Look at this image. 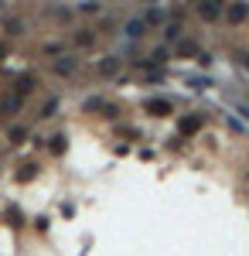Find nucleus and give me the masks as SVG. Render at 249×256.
<instances>
[{
	"label": "nucleus",
	"instance_id": "aec40b11",
	"mask_svg": "<svg viewBox=\"0 0 249 256\" xmlns=\"http://www.w3.org/2000/svg\"><path fill=\"white\" fill-rule=\"evenodd\" d=\"M20 181H28V178H34V164H24V171H18Z\"/></svg>",
	"mask_w": 249,
	"mask_h": 256
},
{
	"label": "nucleus",
	"instance_id": "423d86ee",
	"mask_svg": "<svg viewBox=\"0 0 249 256\" xmlns=\"http://www.w3.org/2000/svg\"><path fill=\"white\" fill-rule=\"evenodd\" d=\"M144 110H147L150 116H168V113H171V102H168V99H144Z\"/></svg>",
	"mask_w": 249,
	"mask_h": 256
},
{
	"label": "nucleus",
	"instance_id": "7ed1b4c3",
	"mask_svg": "<svg viewBox=\"0 0 249 256\" xmlns=\"http://www.w3.org/2000/svg\"><path fill=\"white\" fill-rule=\"evenodd\" d=\"M222 14H226V7H222L218 0H202V4H198V18L202 20H218Z\"/></svg>",
	"mask_w": 249,
	"mask_h": 256
},
{
	"label": "nucleus",
	"instance_id": "2eb2a0df",
	"mask_svg": "<svg viewBox=\"0 0 249 256\" xmlns=\"http://www.w3.org/2000/svg\"><path fill=\"white\" fill-rule=\"evenodd\" d=\"M78 14H99V4L96 0H86V4H76Z\"/></svg>",
	"mask_w": 249,
	"mask_h": 256
},
{
	"label": "nucleus",
	"instance_id": "20e7f679",
	"mask_svg": "<svg viewBox=\"0 0 249 256\" xmlns=\"http://www.w3.org/2000/svg\"><path fill=\"white\" fill-rule=\"evenodd\" d=\"M123 34H126V38H144V34H147L144 18H140V14H136V18H130L126 24H123Z\"/></svg>",
	"mask_w": 249,
	"mask_h": 256
},
{
	"label": "nucleus",
	"instance_id": "412c9836",
	"mask_svg": "<svg viewBox=\"0 0 249 256\" xmlns=\"http://www.w3.org/2000/svg\"><path fill=\"white\" fill-rule=\"evenodd\" d=\"M0 58H7V44H0Z\"/></svg>",
	"mask_w": 249,
	"mask_h": 256
},
{
	"label": "nucleus",
	"instance_id": "9b49d317",
	"mask_svg": "<svg viewBox=\"0 0 249 256\" xmlns=\"http://www.w3.org/2000/svg\"><path fill=\"white\" fill-rule=\"evenodd\" d=\"M0 106H4L7 113H20V106H24V99H20V96H14V92H7V96L0 99Z\"/></svg>",
	"mask_w": 249,
	"mask_h": 256
},
{
	"label": "nucleus",
	"instance_id": "ddd939ff",
	"mask_svg": "<svg viewBox=\"0 0 249 256\" xmlns=\"http://www.w3.org/2000/svg\"><path fill=\"white\" fill-rule=\"evenodd\" d=\"M198 126H202V120H198V116H184V120H181V134H194Z\"/></svg>",
	"mask_w": 249,
	"mask_h": 256
},
{
	"label": "nucleus",
	"instance_id": "6ab92c4d",
	"mask_svg": "<svg viewBox=\"0 0 249 256\" xmlns=\"http://www.w3.org/2000/svg\"><path fill=\"white\" fill-rule=\"evenodd\" d=\"M48 150H52V154H62V150H65V137H52Z\"/></svg>",
	"mask_w": 249,
	"mask_h": 256
},
{
	"label": "nucleus",
	"instance_id": "0eeeda50",
	"mask_svg": "<svg viewBox=\"0 0 249 256\" xmlns=\"http://www.w3.org/2000/svg\"><path fill=\"white\" fill-rule=\"evenodd\" d=\"M226 18H229V24H242L249 18V4H229L226 7Z\"/></svg>",
	"mask_w": 249,
	"mask_h": 256
},
{
	"label": "nucleus",
	"instance_id": "f257e3e1",
	"mask_svg": "<svg viewBox=\"0 0 249 256\" xmlns=\"http://www.w3.org/2000/svg\"><path fill=\"white\" fill-rule=\"evenodd\" d=\"M76 68H78V58L76 55H58V58H52V72H55L58 79H72L76 76Z\"/></svg>",
	"mask_w": 249,
	"mask_h": 256
},
{
	"label": "nucleus",
	"instance_id": "4be33fe9",
	"mask_svg": "<svg viewBox=\"0 0 249 256\" xmlns=\"http://www.w3.org/2000/svg\"><path fill=\"white\" fill-rule=\"evenodd\" d=\"M242 62H246V68H249V55H242Z\"/></svg>",
	"mask_w": 249,
	"mask_h": 256
},
{
	"label": "nucleus",
	"instance_id": "4468645a",
	"mask_svg": "<svg viewBox=\"0 0 249 256\" xmlns=\"http://www.w3.org/2000/svg\"><path fill=\"white\" fill-rule=\"evenodd\" d=\"M7 137H10V144H24L28 130H24V126H10V130H7Z\"/></svg>",
	"mask_w": 249,
	"mask_h": 256
},
{
	"label": "nucleus",
	"instance_id": "39448f33",
	"mask_svg": "<svg viewBox=\"0 0 249 256\" xmlns=\"http://www.w3.org/2000/svg\"><path fill=\"white\" fill-rule=\"evenodd\" d=\"M34 89H38V79H34V76H20L18 82H14V96H31V92H34Z\"/></svg>",
	"mask_w": 249,
	"mask_h": 256
},
{
	"label": "nucleus",
	"instance_id": "6e6552de",
	"mask_svg": "<svg viewBox=\"0 0 249 256\" xmlns=\"http://www.w3.org/2000/svg\"><path fill=\"white\" fill-rule=\"evenodd\" d=\"M72 44H76V48H92V44H96V31H89V28L76 31V34H72Z\"/></svg>",
	"mask_w": 249,
	"mask_h": 256
},
{
	"label": "nucleus",
	"instance_id": "f8f14e48",
	"mask_svg": "<svg viewBox=\"0 0 249 256\" xmlns=\"http://www.w3.org/2000/svg\"><path fill=\"white\" fill-rule=\"evenodd\" d=\"M99 72H102V76H116V72H120V58H116V55H106V58L99 62Z\"/></svg>",
	"mask_w": 249,
	"mask_h": 256
},
{
	"label": "nucleus",
	"instance_id": "dca6fc26",
	"mask_svg": "<svg viewBox=\"0 0 249 256\" xmlns=\"http://www.w3.org/2000/svg\"><path fill=\"white\" fill-rule=\"evenodd\" d=\"M55 113H58V99H48V102L41 106V113H38V116L48 120V116H55Z\"/></svg>",
	"mask_w": 249,
	"mask_h": 256
},
{
	"label": "nucleus",
	"instance_id": "f3484780",
	"mask_svg": "<svg viewBox=\"0 0 249 256\" xmlns=\"http://www.w3.org/2000/svg\"><path fill=\"white\" fill-rule=\"evenodd\" d=\"M44 55H65V52H62V41H44Z\"/></svg>",
	"mask_w": 249,
	"mask_h": 256
},
{
	"label": "nucleus",
	"instance_id": "9d476101",
	"mask_svg": "<svg viewBox=\"0 0 249 256\" xmlns=\"http://www.w3.org/2000/svg\"><path fill=\"white\" fill-rule=\"evenodd\" d=\"M4 31H7L10 38H18V34H24V20L20 18H4Z\"/></svg>",
	"mask_w": 249,
	"mask_h": 256
},
{
	"label": "nucleus",
	"instance_id": "f03ea898",
	"mask_svg": "<svg viewBox=\"0 0 249 256\" xmlns=\"http://www.w3.org/2000/svg\"><path fill=\"white\" fill-rule=\"evenodd\" d=\"M140 18H144V24H147V28H164V24H168V10H164L160 4H150Z\"/></svg>",
	"mask_w": 249,
	"mask_h": 256
},
{
	"label": "nucleus",
	"instance_id": "1a4fd4ad",
	"mask_svg": "<svg viewBox=\"0 0 249 256\" xmlns=\"http://www.w3.org/2000/svg\"><path fill=\"white\" fill-rule=\"evenodd\" d=\"M181 34H184L181 20H168V24H164V41H181Z\"/></svg>",
	"mask_w": 249,
	"mask_h": 256
},
{
	"label": "nucleus",
	"instance_id": "a211bd4d",
	"mask_svg": "<svg viewBox=\"0 0 249 256\" xmlns=\"http://www.w3.org/2000/svg\"><path fill=\"white\" fill-rule=\"evenodd\" d=\"M178 52H181V55H194L198 44H194V41H178Z\"/></svg>",
	"mask_w": 249,
	"mask_h": 256
}]
</instances>
